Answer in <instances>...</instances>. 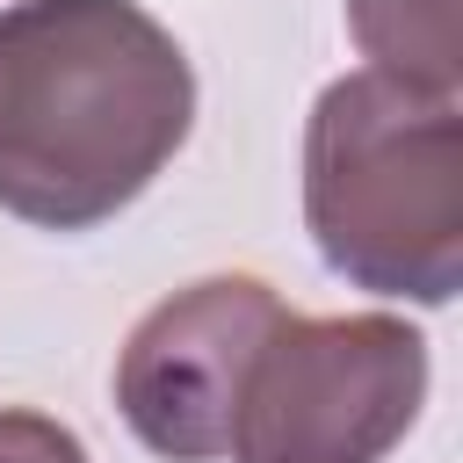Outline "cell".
Here are the masks:
<instances>
[{
	"mask_svg": "<svg viewBox=\"0 0 463 463\" xmlns=\"http://www.w3.org/2000/svg\"><path fill=\"white\" fill-rule=\"evenodd\" d=\"M347 36L362 43L369 72H391V80L434 87V94L463 87L456 0H347Z\"/></svg>",
	"mask_w": 463,
	"mask_h": 463,
	"instance_id": "cell-5",
	"label": "cell"
},
{
	"mask_svg": "<svg viewBox=\"0 0 463 463\" xmlns=\"http://www.w3.org/2000/svg\"><path fill=\"white\" fill-rule=\"evenodd\" d=\"M195 130V65L137 0L0 7V210L94 232L130 210Z\"/></svg>",
	"mask_w": 463,
	"mask_h": 463,
	"instance_id": "cell-1",
	"label": "cell"
},
{
	"mask_svg": "<svg viewBox=\"0 0 463 463\" xmlns=\"http://www.w3.org/2000/svg\"><path fill=\"white\" fill-rule=\"evenodd\" d=\"M282 297L260 275H203L159 297L116 354V412L166 463H224L232 412Z\"/></svg>",
	"mask_w": 463,
	"mask_h": 463,
	"instance_id": "cell-4",
	"label": "cell"
},
{
	"mask_svg": "<svg viewBox=\"0 0 463 463\" xmlns=\"http://www.w3.org/2000/svg\"><path fill=\"white\" fill-rule=\"evenodd\" d=\"M0 463H94V456L65 420L36 405H0Z\"/></svg>",
	"mask_w": 463,
	"mask_h": 463,
	"instance_id": "cell-6",
	"label": "cell"
},
{
	"mask_svg": "<svg viewBox=\"0 0 463 463\" xmlns=\"http://www.w3.org/2000/svg\"><path fill=\"white\" fill-rule=\"evenodd\" d=\"M427 333L391 311L311 318L289 311L260 333L224 463H383L427 405Z\"/></svg>",
	"mask_w": 463,
	"mask_h": 463,
	"instance_id": "cell-3",
	"label": "cell"
},
{
	"mask_svg": "<svg viewBox=\"0 0 463 463\" xmlns=\"http://www.w3.org/2000/svg\"><path fill=\"white\" fill-rule=\"evenodd\" d=\"M304 224L318 260L398 304L463 289V101L391 72H340L304 116Z\"/></svg>",
	"mask_w": 463,
	"mask_h": 463,
	"instance_id": "cell-2",
	"label": "cell"
}]
</instances>
